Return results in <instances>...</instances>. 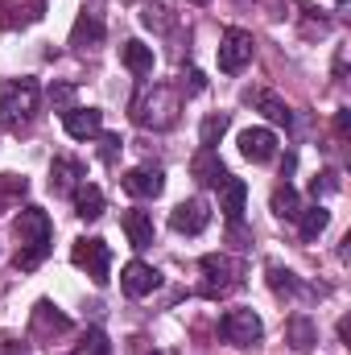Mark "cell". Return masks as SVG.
<instances>
[{"instance_id":"cell-1","label":"cell","mask_w":351,"mask_h":355,"mask_svg":"<svg viewBox=\"0 0 351 355\" xmlns=\"http://www.w3.org/2000/svg\"><path fill=\"white\" fill-rule=\"evenodd\" d=\"M12 232L21 240L17 248V268H37L50 252V240H54V227H50V215L42 207H21V215L12 219Z\"/></svg>"},{"instance_id":"cell-2","label":"cell","mask_w":351,"mask_h":355,"mask_svg":"<svg viewBox=\"0 0 351 355\" xmlns=\"http://www.w3.org/2000/svg\"><path fill=\"white\" fill-rule=\"evenodd\" d=\"M178 112H182V91L170 87V83H145L132 99V120L141 128H174L178 124Z\"/></svg>"},{"instance_id":"cell-3","label":"cell","mask_w":351,"mask_h":355,"mask_svg":"<svg viewBox=\"0 0 351 355\" xmlns=\"http://www.w3.org/2000/svg\"><path fill=\"white\" fill-rule=\"evenodd\" d=\"M37 99H42V91L33 79H4L0 83V124L8 132L29 128L37 116Z\"/></svg>"},{"instance_id":"cell-4","label":"cell","mask_w":351,"mask_h":355,"mask_svg":"<svg viewBox=\"0 0 351 355\" xmlns=\"http://www.w3.org/2000/svg\"><path fill=\"white\" fill-rule=\"evenodd\" d=\"M219 335L232 343V347H257L264 335V322L257 310H228L219 318Z\"/></svg>"},{"instance_id":"cell-5","label":"cell","mask_w":351,"mask_h":355,"mask_svg":"<svg viewBox=\"0 0 351 355\" xmlns=\"http://www.w3.org/2000/svg\"><path fill=\"white\" fill-rule=\"evenodd\" d=\"M203 293L207 297H223V293H232L236 285H240V265L232 261V257H219V252H211V257H203Z\"/></svg>"},{"instance_id":"cell-6","label":"cell","mask_w":351,"mask_h":355,"mask_svg":"<svg viewBox=\"0 0 351 355\" xmlns=\"http://www.w3.org/2000/svg\"><path fill=\"white\" fill-rule=\"evenodd\" d=\"M71 261L87 272L95 285H108V268H112V252H108V244L99 240V236H83V240H75V248H71Z\"/></svg>"},{"instance_id":"cell-7","label":"cell","mask_w":351,"mask_h":355,"mask_svg":"<svg viewBox=\"0 0 351 355\" xmlns=\"http://www.w3.org/2000/svg\"><path fill=\"white\" fill-rule=\"evenodd\" d=\"M252 50H257V42H252L248 29H228L223 42H219V71L223 75H240L252 62Z\"/></svg>"},{"instance_id":"cell-8","label":"cell","mask_w":351,"mask_h":355,"mask_svg":"<svg viewBox=\"0 0 351 355\" xmlns=\"http://www.w3.org/2000/svg\"><path fill=\"white\" fill-rule=\"evenodd\" d=\"M207 223H211V207L203 198H186V202H178L170 211V227L182 232V236H198Z\"/></svg>"},{"instance_id":"cell-9","label":"cell","mask_w":351,"mask_h":355,"mask_svg":"<svg viewBox=\"0 0 351 355\" xmlns=\"http://www.w3.org/2000/svg\"><path fill=\"white\" fill-rule=\"evenodd\" d=\"M120 186L132 198H157L166 190V174H162V166H137V170H128L120 178Z\"/></svg>"},{"instance_id":"cell-10","label":"cell","mask_w":351,"mask_h":355,"mask_svg":"<svg viewBox=\"0 0 351 355\" xmlns=\"http://www.w3.org/2000/svg\"><path fill=\"white\" fill-rule=\"evenodd\" d=\"M29 331H33V339H54V335H67V331H71V318H67L58 306L37 302L33 314H29Z\"/></svg>"},{"instance_id":"cell-11","label":"cell","mask_w":351,"mask_h":355,"mask_svg":"<svg viewBox=\"0 0 351 355\" xmlns=\"http://www.w3.org/2000/svg\"><path fill=\"white\" fill-rule=\"evenodd\" d=\"M162 285V272L153 265H145V261H132V265H124L120 272V289L128 293V297H145V293H153Z\"/></svg>"},{"instance_id":"cell-12","label":"cell","mask_w":351,"mask_h":355,"mask_svg":"<svg viewBox=\"0 0 351 355\" xmlns=\"http://www.w3.org/2000/svg\"><path fill=\"white\" fill-rule=\"evenodd\" d=\"M190 174H194V182L215 186V190H223V186L232 182L228 166L219 162V153H215V149H198V153H194V162H190Z\"/></svg>"},{"instance_id":"cell-13","label":"cell","mask_w":351,"mask_h":355,"mask_svg":"<svg viewBox=\"0 0 351 355\" xmlns=\"http://www.w3.org/2000/svg\"><path fill=\"white\" fill-rule=\"evenodd\" d=\"M62 124H67V137L91 141L103 132V112L99 107H71V112H62Z\"/></svg>"},{"instance_id":"cell-14","label":"cell","mask_w":351,"mask_h":355,"mask_svg":"<svg viewBox=\"0 0 351 355\" xmlns=\"http://www.w3.org/2000/svg\"><path fill=\"white\" fill-rule=\"evenodd\" d=\"M83 182H87L83 162H75V157H54V166H50V190H54V194H75Z\"/></svg>"},{"instance_id":"cell-15","label":"cell","mask_w":351,"mask_h":355,"mask_svg":"<svg viewBox=\"0 0 351 355\" xmlns=\"http://www.w3.org/2000/svg\"><path fill=\"white\" fill-rule=\"evenodd\" d=\"M240 153H244L248 162L264 166V162L277 157V137H273L268 128H244V132H240Z\"/></svg>"},{"instance_id":"cell-16","label":"cell","mask_w":351,"mask_h":355,"mask_svg":"<svg viewBox=\"0 0 351 355\" xmlns=\"http://www.w3.org/2000/svg\"><path fill=\"white\" fill-rule=\"evenodd\" d=\"M120 227H124V236H128L132 248H149V244H153V215H149V211H141V207L124 211V215H120Z\"/></svg>"},{"instance_id":"cell-17","label":"cell","mask_w":351,"mask_h":355,"mask_svg":"<svg viewBox=\"0 0 351 355\" xmlns=\"http://www.w3.org/2000/svg\"><path fill=\"white\" fill-rule=\"evenodd\" d=\"M103 42V21L95 17V12H79V21H75V29H71V46L83 54V50H95Z\"/></svg>"},{"instance_id":"cell-18","label":"cell","mask_w":351,"mask_h":355,"mask_svg":"<svg viewBox=\"0 0 351 355\" xmlns=\"http://www.w3.org/2000/svg\"><path fill=\"white\" fill-rule=\"evenodd\" d=\"M120 62L132 71V75H153V46H145V42H124L120 46Z\"/></svg>"},{"instance_id":"cell-19","label":"cell","mask_w":351,"mask_h":355,"mask_svg":"<svg viewBox=\"0 0 351 355\" xmlns=\"http://www.w3.org/2000/svg\"><path fill=\"white\" fill-rule=\"evenodd\" d=\"M223 198H219V211L228 215V223H240V215H244V202H248V186L240 182V178H232L223 190H219Z\"/></svg>"},{"instance_id":"cell-20","label":"cell","mask_w":351,"mask_h":355,"mask_svg":"<svg viewBox=\"0 0 351 355\" xmlns=\"http://www.w3.org/2000/svg\"><path fill=\"white\" fill-rule=\"evenodd\" d=\"M248 103H257L264 116H268L273 124H281V128H289V124H293L289 103H281V99H277V95H268V91H248Z\"/></svg>"},{"instance_id":"cell-21","label":"cell","mask_w":351,"mask_h":355,"mask_svg":"<svg viewBox=\"0 0 351 355\" xmlns=\"http://www.w3.org/2000/svg\"><path fill=\"white\" fill-rule=\"evenodd\" d=\"M285 343H289L293 352H310V347L318 343V331L310 327V318H302V314H293V318L285 322Z\"/></svg>"},{"instance_id":"cell-22","label":"cell","mask_w":351,"mask_h":355,"mask_svg":"<svg viewBox=\"0 0 351 355\" xmlns=\"http://www.w3.org/2000/svg\"><path fill=\"white\" fill-rule=\"evenodd\" d=\"M71 198H75V215H79V219H99V215H103V190H99V186H87V182H83Z\"/></svg>"},{"instance_id":"cell-23","label":"cell","mask_w":351,"mask_h":355,"mask_svg":"<svg viewBox=\"0 0 351 355\" xmlns=\"http://www.w3.org/2000/svg\"><path fill=\"white\" fill-rule=\"evenodd\" d=\"M298 223H302V240H318V236L327 232V223H331V211H327L323 202H314V207H306V211L298 215Z\"/></svg>"},{"instance_id":"cell-24","label":"cell","mask_w":351,"mask_h":355,"mask_svg":"<svg viewBox=\"0 0 351 355\" xmlns=\"http://www.w3.org/2000/svg\"><path fill=\"white\" fill-rule=\"evenodd\" d=\"M273 215H277V219H289V223H293V219L302 215V202H298V190H293L289 182L273 190Z\"/></svg>"},{"instance_id":"cell-25","label":"cell","mask_w":351,"mask_h":355,"mask_svg":"<svg viewBox=\"0 0 351 355\" xmlns=\"http://www.w3.org/2000/svg\"><path fill=\"white\" fill-rule=\"evenodd\" d=\"M264 272H268V289H273L277 297H293V293H298V272L281 268L277 261H268V265H264Z\"/></svg>"},{"instance_id":"cell-26","label":"cell","mask_w":351,"mask_h":355,"mask_svg":"<svg viewBox=\"0 0 351 355\" xmlns=\"http://www.w3.org/2000/svg\"><path fill=\"white\" fill-rule=\"evenodd\" d=\"M25 190H29V182L21 174H0V211H8L12 202H21Z\"/></svg>"},{"instance_id":"cell-27","label":"cell","mask_w":351,"mask_h":355,"mask_svg":"<svg viewBox=\"0 0 351 355\" xmlns=\"http://www.w3.org/2000/svg\"><path fill=\"white\" fill-rule=\"evenodd\" d=\"M223 132H228V116H223V112H211V116L203 120V128H198V145H203V149H215Z\"/></svg>"},{"instance_id":"cell-28","label":"cell","mask_w":351,"mask_h":355,"mask_svg":"<svg viewBox=\"0 0 351 355\" xmlns=\"http://www.w3.org/2000/svg\"><path fill=\"white\" fill-rule=\"evenodd\" d=\"M75 355H112V343H108V335L99 327H91L87 335L75 343Z\"/></svg>"},{"instance_id":"cell-29","label":"cell","mask_w":351,"mask_h":355,"mask_svg":"<svg viewBox=\"0 0 351 355\" xmlns=\"http://www.w3.org/2000/svg\"><path fill=\"white\" fill-rule=\"evenodd\" d=\"M8 8H21V12H17V21H21V25H29V21H37V17L46 12V8H42V0H0V17H4Z\"/></svg>"},{"instance_id":"cell-30","label":"cell","mask_w":351,"mask_h":355,"mask_svg":"<svg viewBox=\"0 0 351 355\" xmlns=\"http://www.w3.org/2000/svg\"><path fill=\"white\" fill-rule=\"evenodd\" d=\"M141 21H145L149 29H170V25H174V21H170V8H166V4H149V0L141 4Z\"/></svg>"},{"instance_id":"cell-31","label":"cell","mask_w":351,"mask_h":355,"mask_svg":"<svg viewBox=\"0 0 351 355\" xmlns=\"http://www.w3.org/2000/svg\"><path fill=\"white\" fill-rule=\"evenodd\" d=\"M99 145H103V149H99V157H103V162H116V153L124 149V145H120V137H103V132H99Z\"/></svg>"},{"instance_id":"cell-32","label":"cell","mask_w":351,"mask_h":355,"mask_svg":"<svg viewBox=\"0 0 351 355\" xmlns=\"http://www.w3.org/2000/svg\"><path fill=\"white\" fill-rule=\"evenodd\" d=\"M50 99H54L62 112H71V107H75V87H54L50 91Z\"/></svg>"},{"instance_id":"cell-33","label":"cell","mask_w":351,"mask_h":355,"mask_svg":"<svg viewBox=\"0 0 351 355\" xmlns=\"http://www.w3.org/2000/svg\"><path fill=\"white\" fill-rule=\"evenodd\" d=\"M339 182H335V174H318L314 182H310V194H318V190H335Z\"/></svg>"},{"instance_id":"cell-34","label":"cell","mask_w":351,"mask_h":355,"mask_svg":"<svg viewBox=\"0 0 351 355\" xmlns=\"http://www.w3.org/2000/svg\"><path fill=\"white\" fill-rule=\"evenodd\" d=\"M348 128H351V112L343 107V112L335 116V132H339V137H348Z\"/></svg>"},{"instance_id":"cell-35","label":"cell","mask_w":351,"mask_h":355,"mask_svg":"<svg viewBox=\"0 0 351 355\" xmlns=\"http://www.w3.org/2000/svg\"><path fill=\"white\" fill-rule=\"evenodd\" d=\"M4 355H29V347H25V343H8V347H4Z\"/></svg>"},{"instance_id":"cell-36","label":"cell","mask_w":351,"mask_h":355,"mask_svg":"<svg viewBox=\"0 0 351 355\" xmlns=\"http://www.w3.org/2000/svg\"><path fill=\"white\" fill-rule=\"evenodd\" d=\"M194 4H211V0H194Z\"/></svg>"}]
</instances>
